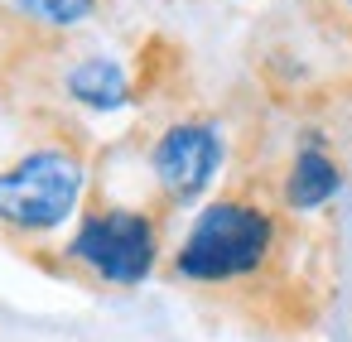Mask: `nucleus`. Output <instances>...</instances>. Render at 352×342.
Instances as JSON below:
<instances>
[{"label":"nucleus","mask_w":352,"mask_h":342,"mask_svg":"<svg viewBox=\"0 0 352 342\" xmlns=\"http://www.w3.org/2000/svg\"><path fill=\"white\" fill-rule=\"evenodd\" d=\"M275 193H280V203L294 217H314V212H323L342 193V169H338V159L318 140H309V145L294 150V159L275 179Z\"/></svg>","instance_id":"nucleus-5"},{"label":"nucleus","mask_w":352,"mask_h":342,"mask_svg":"<svg viewBox=\"0 0 352 342\" xmlns=\"http://www.w3.org/2000/svg\"><path fill=\"white\" fill-rule=\"evenodd\" d=\"M63 92H68V102H73V106H82V111H97V116H107V111H121V106L135 97V87H131V73H126L121 63L102 58V54H87V58H78V63L63 73Z\"/></svg>","instance_id":"nucleus-6"},{"label":"nucleus","mask_w":352,"mask_h":342,"mask_svg":"<svg viewBox=\"0 0 352 342\" xmlns=\"http://www.w3.org/2000/svg\"><path fill=\"white\" fill-rule=\"evenodd\" d=\"M304 5L318 20V30H328L333 39L352 44V0H304Z\"/></svg>","instance_id":"nucleus-8"},{"label":"nucleus","mask_w":352,"mask_h":342,"mask_svg":"<svg viewBox=\"0 0 352 342\" xmlns=\"http://www.w3.org/2000/svg\"><path fill=\"white\" fill-rule=\"evenodd\" d=\"M169 280L265 332H304L328 308L323 241L280 203L275 183L208 198L169 255Z\"/></svg>","instance_id":"nucleus-1"},{"label":"nucleus","mask_w":352,"mask_h":342,"mask_svg":"<svg viewBox=\"0 0 352 342\" xmlns=\"http://www.w3.org/2000/svg\"><path fill=\"white\" fill-rule=\"evenodd\" d=\"M10 5L25 10L30 20L49 25V30H78L102 10V0H10Z\"/></svg>","instance_id":"nucleus-7"},{"label":"nucleus","mask_w":352,"mask_h":342,"mask_svg":"<svg viewBox=\"0 0 352 342\" xmlns=\"http://www.w3.org/2000/svg\"><path fill=\"white\" fill-rule=\"evenodd\" d=\"M164 207L160 203H116V198H97L73 236L63 241V260L102 284L131 289L140 280L155 275L160 251H164Z\"/></svg>","instance_id":"nucleus-3"},{"label":"nucleus","mask_w":352,"mask_h":342,"mask_svg":"<svg viewBox=\"0 0 352 342\" xmlns=\"http://www.w3.org/2000/svg\"><path fill=\"white\" fill-rule=\"evenodd\" d=\"M222 164H227V135L212 116H174L145 145V174L164 212L203 203Z\"/></svg>","instance_id":"nucleus-4"},{"label":"nucleus","mask_w":352,"mask_h":342,"mask_svg":"<svg viewBox=\"0 0 352 342\" xmlns=\"http://www.w3.org/2000/svg\"><path fill=\"white\" fill-rule=\"evenodd\" d=\"M87 198V155L78 140L54 135L0 169V231L54 236Z\"/></svg>","instance_id":"nucleus-2"}]
</instances>
